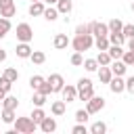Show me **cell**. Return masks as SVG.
Returning <instances> with one entry per match:
<instances>
[{"label": "cell", "instance_id": "6da1fadb", "mask_svg": "<svg viewBox=\"0 0 134 134\" xmlns=\"http://www.w3.org/2000/svg\"><path fill=\"white\" fill-rule=\"evenodd\" d=\"M36 128H38V124L31 117H17L13 121V130L19 134H31V132H36Z\"/></svg>", "mask_w": 134, "mask_h": 134}, {"label": "cell", "instance_id": "7a4b0ae2", "mask_svg": "<svg viewBox=\"0 0 134 134\" xmlns=\"http://www.w3.org/2000/svg\"><path fill=\"white\" fill-rule=\"evenodd\" d=\"M92 44H94V40H92V34H75V38L71 40V46H73V50H77V52H84V50H88Z\"/></svg>", "mask_w": 134, "mask_h": 134}, {"label": "cell", "instance_id": "3957f363", "mask_svg": "<svg viewBox=\"0 0 134 134\" xmlns=\"http://www.w3.org/2000/svg\"><path fill=\"white\" fill-rule=\"evenodd\" d=\"M94 96V88H92V82L88 77H82L77 82V98L80 100H90Z\"/></svg>", "mask_w": 134, "mask_h": 134}, {"label": "cell", "instance_id": "277c9868", "mask_svg": "<svg viewBox=\"0 0 134 134\" xmlns=\"http://www.w3.org/2000/svg\"><path fill=\"white\" fill-rule=\"evenodd\" d=\"M34 38V29L29 23H19L17 25V40L19 42H31Z\"/></svg>", "mask_w": 134, "mask_h": 134}, {"label": "cell", "instance_id": "5b68a950", "mask_svg": "<svg viewBox=\"0 0 134 134\" xmlns=\"http://www.w3.org/2000/svg\"><path fill=\"white\" fill-rule=\"evenodd\" d=\"M88 31L92 36H109V25L107 23H98V21H90L88 23Z\"/></svg>", "mask_w": 134, "mask_h": 134}, {"label": "cell", "instance_id": "8992f818", "mask_svg": "<svg viewBox=\"0 0 134 134\" xmlns=\"http://www.w3.org/2000/svg\"><path fill=\"white\" fill-rule=\"evenodd\" d=\"M17 13V6H15V0H0V17H15Z\"/></svg>", "mask_w": 134, "mask_h": 134}, {"label": "cell", "instance_id": "52a82bcc", "mask_svg": "<svg viewBox=\"0 0 134 134\" xmlns=\"http://www.w3.org/2000/svg\"><path fill=\"white\" fill-rule=\"evenodd\" d=\"M103 107H105V98H103V96H92L90 100H86V109H88L90 115H92V113H98Z\"/></svg>", "mask_w": 134, "mask_h": 134}, {"label": "cell", "instance_id": "ba28073f", "mask_svg": "<svg viewBox=\"0 0 134 134\" xmlns=\"http://www.w3.org/2000/svg\"><path fill=\"white\" fill-rule=\"evenodd\" d=\"M109 88H111L113 94H119V92L126 90V80H121V75H113L111 82H109Z\"/></svg>", "mask_w": 134, "mask_h": 134}, {"label": "cell", "instance_id": "9c48e42d", "mask_svg": "<svg viewBox=\"0 0 134 134\" xmlns=\"http://www.w3.org/2000/svg\"><path fill=\"white\" fill-rule=\"evenodd\" d=\"M48 82H50V86H52V92H61L63 86H65V80H63L61 73H50Z\"/></svg>", "mask_w": 134, "mask_h": 134}, {"label": "cell", "instance_id": "30bf717a", "mask_svg": "<svg viewBox=\"0 0 134 134\" xmlns=\"http://www.w3.org/2000/svg\"><path fill=\"white\" fill-rule=\"evenodd\" d=\"M61 94H63V100H65V103H73V100L77 98V88H75V86H63Z\"/></svg>", "mask_w": 134, "mask_h": 134}, {"label": "cell", "instance_id": "8fae6325", "mask_svg": "<svg viewBox=\"0 0 134 134\" xmlns=\"http://www.w3.org/2000/svg\"><path fill=\"white\" fill-rule=\"evenodd\" d=\"M40 130H42L44 134L54 132V130H57V119H54V117H44V119L40 121Z\"/></svg>", "mask_w": 134, "mask_h": 134}, {"label": "cell", "instance_id": "7c38bea8", "mask_svg": "<svg viewBox=\"0 0 134 134\" xmlns=\"http://www.w3.org/2000/svg\"><path fill=\"white\" fill-rule=\"evenodd\" d=\"M31 46H29V42H21V44H17V57L19 59H29L31 57Z\"/></svg>", "mask_w": 134, "mask_h": 134}, {"label": "cell", "instance_id": "4fadbf2b", "mask_svg": "<svg viewBox=\"0 0 134 134\" xmlns=\"http://www.w3.org/2000/svg\"><path fill=\"white\" fill-rule=\"evenodd\" d=\"M111 71H113V75H124L126 73V69H128V65L124 63V61H119V59H115V61H111Z\"/></svg>", "mask_w": 134, "mask_h": 134}, {"label": "cell", "instance_id": "5bb4252c", "mask_svg": "<svg viewBox=\"0 0 134 134\" xmlns=\"http://www.w3.org/2000/svg\"><path fill=\"white\" fill-rule=\"evenodd\" d=\"M111 77H113L111 67H109V65H100V69H98V80H100L103 84H109V82H111Z\"/></svg>", "mask_w": 134, "mask_h": 134}, {"label": "cell", "instance_id": "9a60e30c", "mask_svg": "<svg viewBox=\"0 0 134 134\" xmlns=\"http://www.w3.org/2000/svg\"><path fill=\"white\" fill-rule=\"evenodd\" d=\"M44 0H38V2H31V6H29V15L31 17H40V15H44Z\"/></svg>", "mask_w": 134, "mask_h": 134}, {"label": "cell", "instance_id": "2e32d148", "mask_svg": "<svg viewBox=\"0 0 134 134\" xmlns=\"http://www.w3.org/2000/svg\"><path fill=\"white\" fill-rule=\"evenodd\" d=\"M52 44H54V48H57V50H63V48H67L69 38H67L65 34H57V36H54V40H52Z\"/></svg>", "mask_w": 134, "mask_h": 134}, {"label": "cell", "instance_id": "e0dca14e", "mask_svg": "<svg viewBox=\"0 0 134 134\" xmlns=\"http://www.w3.org/2000/svg\"><path fill=\"white\" fill-rule=\"evenodd\" d=\"M73 8V2L71 0H57V10L63 13V15H69Z\"/></svg>", "mask_w": 134, "mask_h": 134}, {"label": "cell", "instance_id": "ac0fdd59", "mask_svg": "<svg viewBox=\"0 0 134 134\" xmlns=\"http://www.w3.org/2000/svg\"><path fill=\"white\" fill-rule=\"evenodd\" d=\"M94 46H96L98 50H109V46H111V42H109V36H96V40H94Z\"/></svg>", "mask_w": 134, "mask_h": 134}, {"label": "cell", "instance_id": "d6986e66", "mask_svg": "<svg viewBox=\"0 0 134 134\" xmlns=\"http://www.w3.org/2000/svg\"><path fill=\"white\" fill-rule=\"evenodd\" d=\"M65 109H67V103H65V100H54V103H52V107H50L52 115H57V117H59V115H63V113H65Z\"/></svg>", "mask_w": 134, "mask_h": 134}, {"label": "cell", "instance_id": "ffe728a7", "mask_svg": "<svg viewBox=\"0 0 134 134\" xmlns=\"http://www.w3.org/2000/svg\"><path fill=\"white\" fill-rule=\"evenodd\" d=\"M109 42H111V44H119V46H121V44L126 42L124 31H111V34H109Z\"/></svg>", "mask_w": 134, "mask_h": 134}, {"label": "cell", "instance_id": "44dd1931", "mask_svg": "<svg viewBox=\"0 0 134 134\" xmlns=\"http://www.w3.org/2000/svg\"><path fill=\"white\" fill-rule=\"evenodd\" d=\"M124 52H126V50H124L119 44H111V46H109V54H111V59H113V61H115V59H121V57H124Z\"/></svg>", "mask_w": 134, "mask_h": 134}, {"label": "cell", "instance_id": "7402d4cb", "mask_svg": "<svg viewBox=\"0 0 134 134\" xmlns=\"http://www.w3.org/2000/svg\"><path fill=\"white\" fill-rule=\"evenodd\" d=\"M17 105H19V100H17V96H4L2 98V107L4 109H17Z\"/></svg>", "mask_w": 134, "mask_h": 134}, {"label": "cell", "instance_id": "603a6c76", "mask_svg": "<svg viewBox=\"0 0 134 134\" xmlns=\"http://www.w3.org/2000/svg\"><path fill=\"white\" fill-rule=\"evenodd\" d=\"M10 31V19L8 17H0V38H4Z\"/></svg>", "mask_w": 134, "mask_h": 134}, {"label": "cell", "instance_id": "cb8c5ba5", "mask_svg": "<svg viewBox=\"0 0 134 134\" xmlns=\"http://www.w3.org/2000/svg\"><path fill=\"white\" fill-rule=\"evenodd\" d=\"M96 61H98V65H111V54H109V50H100L98 52V57H96Z\"/></svg>", "mask_w": 134, "mask_h": 134}, {"label": "cell", "instance_id": "d4e9b609", "mask_svg": "<svg viewBox=\"0 0 134 134\" xmlns=\"http://www.w3.org/2000/svg\"><path fill=\"white\" fill-rule=\"evenodd\" d=\"M29 59H31V63H36V65H42V63L46 61V54H44L42 50H34Z\"/></svg>", "mask_w": 134, "mask_h": 134}, {"label": "cell", "instance_id": "484cf974", "mask_svg": "<svg viewBox=\"0 0 134 134\" xmlns=\"http://www.w3.org/2000/svg\"><path fill=\"white\" fill-rule=\"evenodd\" d=\"M44 82H46V80H44L42 75H31V77H29V86H31L34 90H40Z\"/></svg>", "mask_w": 134, "mask_h": 134}, {"label": "cell", "instance_id": "4316f807", "mask_svg": "<svg viewBox=\"0 0 134 134\" xmlns=\"http://www.w3.org/2000/svg\"><path fill=\"white\" fill-rule=\"evenodd\" d=\"M2 121L4 124H13L15 121V109H2Z\"/></svg>", "mask_w": 134, "mask_h": 134}, {"label": "cell", "instance_id": "83f0119b", "mask_svg": "<svg viewBox=\"0 0 134 134\" xmlns=\"http://www.w3.org/2000/svg\"><path fill=\"white\" fill-rule=\"evenodd\" d=\"M46 21H54L57 17H59V10L57 8H52V6H48V8H44V15H42Z\"/></svg>", "mask_w": 134, "mask_h": 134}, {"label": "cell", "instance_id": "f1b7e54d", "mask_svg": "<svg viewBox=\"0 0 134 134\" xmlns=\"http://www.w3.org/2000/svg\"><path fill=\"white\" fill-rule=\"evenodd\" d=\"M2 75H4L6 80H10V82H17V80H19V71H17V69H13V67H6Z\"/></svg>", "mask_w": 134, "mask_h": 134}, {"label": "cell", "instance_id": "f546056e", "mask_svg": "<svg viewBox=\"0 0 134 134\" xmlns=\"http://www.w3.org/2000/svg\"><path fill=\"white\" fill-rule=\"evenodd\" d=\"M90 132H92V134H105V132H107V126H105L103 121H94V124L90 126Z\"/></svg>", "mask_w": 134, "mask_h": 134}, {"label": "cell", "instance_id": "4dcf8cb0", "mask_svg": "<svg viewBox=\"0 0 134 134\" xmlns=\"http://www.w3.org/2000/svg\"><path fill=\"white\" fill-rule=\"evenodd\" d=\"M46 96H48V94H44V92H40V90H38V92L34 94V98H31V100H34V105H36V107H42V105L46 103Z\"/></svg>", "mask_w": 134, "mask_h": 134}, {"label": "cell", "instance_id": "1f68e13d", "mask_svg": "<svg viewBox=\"0 0 134 134\" xmlns=\"http://www.w3.org/2000/svg\"><path fill=\"white\" fill-rule=\"evenodd\" d=\"M44 117H46V113L42 111V107H36V109H34V113H31V119H34V121L40 126V121H42Z\"/></svg>", "mask_w": 134, "mask_h": 134}, {"label": "cell", "instance_id": "d6a6232c", "mask_svg": "<svg viewBox=\"0 0 134 134\" xmlns=\"http://www.w3.org/2000/svg\"><path fill=\"white\" fill-rule=\"evenodd\" d=\"M88 117H90L88 109H80V111H75V121H80V124H86V121H88Z\"/></svg>", "mask_w": 134, "mask_h": 134}, {"label": "cell", "instance_id": "836d02e7", "mask_svg": "<svg viewBox=\"0 0 134 134\" xmlns=\"http://www.w3.org/2000/svg\"><path fill=\"white\" fill-rule=\"evenodd\" d=\"M107 25H109V31H121V29H124V23H121L119 19H111Z\"/></svg>", "mask_w": 134, "mask_h": 134}, {"label": "cell", "instance_id": "e575fe53", "mask_svg": "<svg viewBox=\"0 0 134 134\" xmlns=\"http://www.w3.org/2000/svg\"><path fill=\"white\" fill-rule=\"evenodd\" d=\"M84 69L86 71H96L98 69V61L96 59H86L84 61Z\"/></svg>", "mask_w": 134, "mask_h": 134}, {"label": "cell", "instance_id": "d590c367", "mask_svg": "<svg viewBox=\"0 0 134 134\" xmlns=\"http://www.w3.org/2000/svg\"><path fill=\"white\" fill-rule=\"evenodd\" d=\"M121 61L130 67V65H134V50H126L124 52V57H121Z\"/></svg>", "mask_w": 134, "mask_h": 134}, {"label": "cell", "instance_id": "8d00e7d4", "mask_svg": "<svg viewBox=\"0 0 134 134\" xmlns=\"http://www.w3.org/2000/svg\"><path fill=\"white\" fill-rule=\"evenodd\" d=\"M71 65H75V67H80V65H84V59H82V52H73L71 54Z\"/></svg>", "mask_w": 134, "mask_h": 134}, {"label": "cell", "instance_id": "74e56055", "mask_svg": "<svg viewBox=\"0 0 134 134\" xmlns=\"http://www.w3.org/2000/svg\"><path fill=\"white\" fill-rule=\"evenodd\" d=\"M71 132H73V134H86L88 130H86V124H80V121H77V126H73Z\"/></svg>", "mask_w": 134, "mask_h": 134}, {"label": "cell", "instance_id": "f35d334b", "mask_svg": "<svg viewBox=\"0 0 134 134\" xmlns=\"http://www.w3.org/2000/svg\"><path fill=\"white\" fill-rule=\"evenodd\" d=\"M121 31H124V36H126V38H132V36H134V23L124 25V29H121Z\"/></svg>", "mask_w": 134, "mask_h": 134}, {"label": "cell", "instance_id": "ab89813d", "mask_svg": "<svg viewBox=\"0 0 134 134\" xmlns=\"http://www.w3.org/2000/svg\"><path fill=\"white\" fill-rule=\"evenodd\" d=\"M10 86H13V82H10V80H6V77L2 75V77H0V88L8 92V90H10Z\"/></svg>", "mask_w": 134, "mask_h": 134}, {"label": "cell", "instance_id": "60d3db41", "mask_svg": "<svg viewBox=\"0 0 134 134\" xmlns=\"http://www.w3.org/2000/svg\"><path fill=\"white\" fill-rule=\"evenodd\" d=\"M126 90H128L130 94H134V75H130V77L126 80Z\"/></svg>", "mask_w": 134, "mask_h": 134}, {"label": "cell", "instance_id": "b9f144b4", "mask_svg": "<svg viewBox=\"0 0 134 134\" xmlns=\"http://www.w3.org/2000/svg\"><path fill=\"white\" fill-rule=\"evenodd\" d=\"M75 34H90V31H88V25H84V23H80V25L75 27Z\"/></svg>", "mask_w": 134, "mask_h": 134}, {"label": "cell", "instance_id": "7bdbcfd3", "mask_svg": "<svg viewBox=\"0 0 134 134\" xmlns=\"http://www.w3.org/2000/svg\"><path fill=\"white\" fill-rule=\"evenodd\" d=\"M128 48H130V50H134V36H132V38H128Z\"/></svg>", "mask_w": 134, "mask_h": 134}, {"label": "cell", "instance_id": "ee69618b", "mask_svg": "<svg viewBox=\"0 0 134 134\" xmlns=\"http://www.w3.org/2000/svg\"><path fill=\"white\" fill-rule=\"evenodd\" d=\"M2 61H6V50L0 48V63H2Z\"/></svg>", "mask_w": 134, "mask_h": 134}, {"label": "cell", "instance_id": "f6af8a7d", "mask_svg": "<svg viewBox=\"0 0 134 134\" xmlns=\"http://www.w3.org/2000/svg\"><path fill=\"white\" fill-rule=\"evenodd\" d=\"M4 96H6V90H2V88H0V100H2Z\"/></svg>", "mask_w": 134, "mask_h": 134}, {"label": "cell", "instance_id": "bcb514c9", "mask_svg": "<svg viewBox=\"0 0 134 134\" xmlns=\"http://www.w3.org/2000/svg\"><path fill=\"white\" fill-rule=\"evenodd\" d=\"M46 4H57V0H44Z\"/></svg>", "mask_w": 134, "mask_h": 134}, {"label": "cell", "instance_id": "7dc6e473", "mask_svg": "<svg viewBox=\"0 0 134 134\" xmlns=\"http://www.w3.org/2000/svg\"><path fill=\"white\" fill-rule=\"evenodd\" d=\"M132 10H134V0H132Z\"/></svg>", "mask_w": 134, "mask_h": 134}, {"label": "cell", "instance_id": "c3c4849f", "mask_svg": "<svg viewBox=\"0 0 134 134\" xmlns=\"http://www.w3.org/2000/svg\"><path fill=\"white\" fill-rule=\"evenodd\" d=\"M31 2H38V0H31Z\"/></svg>", "mask_w": 134, "mask_h": 134}]
</instances>
